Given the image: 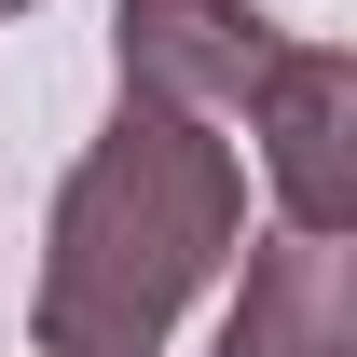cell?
<instances>
[{
	"instance_id": "1",
	"label": "cell",
	"mask_w": 357,
	"mask_h": 357,
	"mask_svg": "<svg viewBox=\"0 0 357 357\" xmlns=\"http://www.w3.org/2000/svg\"><path fill=\"white\" fill-rule=\"evenodd\" d=\"M248 234V165L206 124H178L151 96H124L96 151L55 192V248H42V357H165V330L192 316V289L234 261Z\"/></svg>"
},
{
	"instance_id": "2",
	"label": "cell",
	"mask_w": 357,
	"mask_h": 357,
	"mask_svg": "<svg viewBox=\"0 0 357 357\" xmlns=\"http://www.w3.org/2000/svg\"><path fill=\"white\" fill-rule=\"evenodd\" d=\"M110 55H124V96L178 110V124H248V96L289 42L248 0H110Z\"/></svg>"
},
{
	"instance_id": "3",
	"label": "cell",
	"mask_w": 357,
	"mask_h": 357,
	"mask_svg": "<svg viewBox=\"0 0 357 357\" xmlns=\"http://www.w3.org/2000/svg\"><path fill=\"white\" fill-rule=\"evenodd\" d=\"M248 137L275 165V206L289 234H344L357 220V55L344 42H289L248 96Z\"/></svg>"
},
{
	"instance_id": "4",
	"label": "cell",
	"mask_w": 357,
	"mask_h": 357,
	"mask_svg": "<svg viewBox=\"0 0 357 357\" xmlns=\"http://www.w3.org/2000/svg\"><path fill=\"white\" fill-rule=\"evenodd\" d=\"M220 357H357V275L344 234H261L248 289L220 316Z\"/></svg>"
},
{
	"instance_id": "5",
	"label": "cell",
	"mask_w": 357,
	"mask_h": 357,
	"mask_svg": "<svg viewBox=\"0 0 357 357\" xmlns=\"http://www.w3.org/2000/svg\"><path fill=\"white\" fill-rule=\"evenodd\" d=\"M0 14H28V0H0Z\"/></svg>"
}]
</instances>
